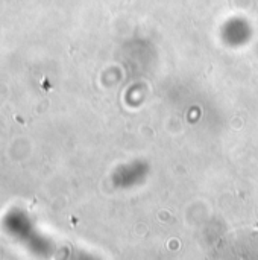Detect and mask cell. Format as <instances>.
<instances>
[{"label": "cell", "mask_w": 258, "mask_h": 260, "mask_svg": "<svg viewBox=\"0 0 258 260\" xmlns=\"http://www.w3.org/2000/svg\"><path fill=\"white\" fill-rule=\"evenodd\" d=\"M216 257L234 260H258V229H237L217 244Z\"/></svg>", "instance_id": "6da1fadb"}]
</instances>
